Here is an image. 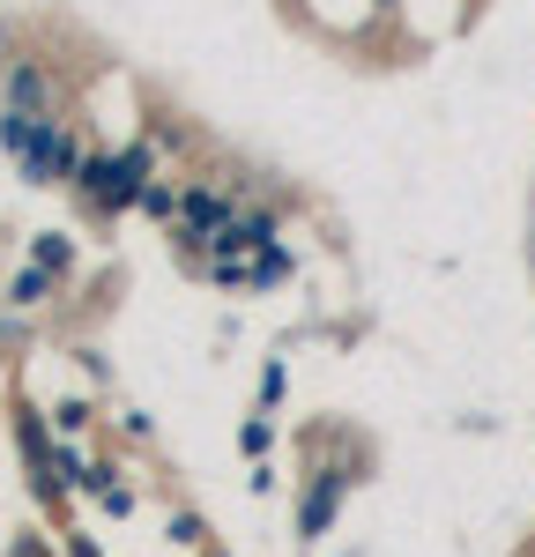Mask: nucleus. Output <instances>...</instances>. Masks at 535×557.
Returning a JSON list of instances; mask_svg holds the SVG:
<instances>
[{"label":"nucleus","instance_id":"f257e3e1","mask_svg":"<svg viewBox=\"0 0 535 557\" xmlns=\"http://www.w3.org/2000/svg\"><path fill=\"white\" fill-rule=\"evenodd\" d=\"M164 157H172V141L149 127L134 134V141H120V149H89L83 178L67 186L75 201H83V215H97V223H112V215L141 209V194H149V178H164Z\"/></svg>","mask_w":535,"mask_h":557},{"label":"nucleus","instance_id":"f03ea898","mask_svg":"<svg viewBox=\"0 0 535 557\" xmlns=\"http://www.w3.org/2000/svg\"><path fill=\"white\" fill-rule=\"evenodd\" d=\"M0 149L15 157V172H23V186H75L89 164V141L75 120H38V112H8L0 104Z\"/></svg>","mask_w":535,"mask_h":557},{"label":"nucleus","instance_id":"7ed1b4c3","mask_svg":"<svg viewBox=\"0 0 535 557\" xmlns=\"http://www.w3.org/2000/svg\"><path fill=\"white\" fill-rule=\"evenodd\" d=\"M343 506H350V469H335V461H320V469H306V483H298V543H320L335 520H343Z\"/></svg>","mask_w":535,"mask_h":557},{"label":"nucleus","instance_id":"20e7f679","mask_svg":"<svg viewBox=\"0 0 535 557\" xmlns=\"http://www.w3.org/2000/svg\"><path fill=\"white\" fill-rule=\"evenodd\" d=\"M0 104H8V112H38V120L60 112V83H52V67H45L38 52H15V60L0 67Z\"/></svg>","mask_w":535,"mask_h":557},{"label":"nucleus","instance_id":"39448f33","mask_svg":"<svg viewBox=\"0 0 535 557\" xmlns=\"http://www.w3.org/2000/svg\"><path fill=\"white\" fill-rule=\"evenodd\" d=\"M83 498H89V506H104L112 520H127V513H134V483L120 475V461H89V475H83Z\"/></svg>","mask_w":535,"mask_h":557},{"label":"nucleus","instance_id":"423d86ee","mask_svg":"<svg viewBox=\"0 0 535 557\" xmlns=\"http://www.w3.org/2000/svg\"><path fill=\"white\" fill-rule=\"evenodd\" d=\"M52 298H60V275L38 268V260H23V268L8 275V305H15V312H38V305H52Z\"/></svg>","mask_w":535,"mask_h":557},{"label":"nucleus","instance_id":"0eeeda50","mask_svg":"<svg viewBox=\"0 0 535 557\" xmlns=\"http://www.w3.org/2000/svg\"><path fill=\"white\" fill-rule=\"evenodd\" d=\"M30 260H38V268H52V275L67 283V275L83 268V246H75V231H38V238H30Z\"/></svg>","mask_w":535,"mask_h":557},{"label":"nucleus","instance_id":"6e6552de","mask_svg":"<svg viewBox=\"0 0 535 557\" xmlns=\"http://www.w3.org/2000/svg\"><path fill=\"white\" fill-rule=\"evenodd\" d=\"M246 268H253V283H246V290H275V283H290V275H298V253L275 238V246H261V253L246 260Z\"/></svg>","mask_w":535,"mask_h":557},{"label":"nucleus","instance_id":"1a4fd4ad","mask_svg":"<svg viewBox=\"0 0 535 557\" xmlns=\"http://www.w3.org/2000/svg\"><path fill=\"white\" fill-rule=\"evenodd\" d=\"M238 454H246V461H268V454H275V409H253V417L238 424Z\"/></svg>","mask_w":535,"mask_h":557},{"label":"nucleus","instance_id":"9d476101","mask_svg":"<svg viewBox=\"0 0 535 557\" xmlns=\"http://www.w3.org/2000/svg\"><path fill=\"white\" fill-rule=\"evenodd\" d=\"M45 417H52V431H60V438H75V431L97 417V401H89V394H67V401H52Z\"/></svg>","mask_w":535,"mask_h":557},{"label":"nucleus","instance_id":"9b49d317","mask_svg":"<svg viewBox=\"0 0 535 557\" xmlns=\"http://www.w3.org/2000/svg\"><path fill=\"white\" fill-rule=\"evenodd\" d=\"M164 535H172L178 550H201L209 543V520L194 513V506H178V513H164Z\"/></svg>","mask_w":535,"mask_h":557},{"label":"nucleus","instance_id":"f8f14e48","mask_svg":"<svg viewBox=\"0 0 535 557\" xmlns=\"http://www.w3.org/2000/svg\"><path fill=\"white\" fill-rule=\"evenodd\" d=\"M178 186H186V178H149V194H141V215H157V223H172L178 215Z\"/></svg>","mask_w":535,"mask_h":557},{"label":"nucleus","instance_id":"ddd939ff","mask_svg":"<svg viewBox=\"0 0 535 557\" xmlns=\"http://www.w3.org/2000/svg\"><path fill=\"white\" fill-rule=\"evenodd\" d=\"M283 394H290V364H283V357H268V364H261V409H275Z\"/></svg>","mask_w":535,"mask_h":557},{"label":"nucleus","instance_id":"4468645a","mask_svg":"<svg viewBox=\"0 0 535 557\" xmlns=\"http://www.w3.org/2000/svg\"><path fill=\"white\" fill-rule=\"evenodd\" d=\"M60 557H104V550H97L89 528H60Z\"/></svg>","mask_w":535,"mask_h":557},{"label":"nucleus","instance_id":"2eb2a0df","mask_svg":"<svg viewBox=\"0 0 535 557\" xmlns=\"http://www.w3.org/2000/svg\"><path fill=\"white\" fill-rule=\"evenodd\" d=\"M246 483H253V498H275V483H283V469H275V461H253V475H246Z\"/></svg>","mask_w":535,"mask_h":557},{"label":"nucleus","instance_id":"dca6fc26","mask_svg":"<svg viewBox=\"0 0 535 557\" xmlns=\"http://www.w3.org/2000/svg\"><path fill=\"white\" fill-rule=\"evenodd\" d=\"M120 431H127L134 446H149V417H141V409H120Z\"/></svg>","mask_w":535,"mask_h":557},{"label":"nucleus","instance_id":"f3484780","mask_svg":"<svg viewBox=\"0 0 535 557\" xmlns=\"http://www.w3.org/2000/svg\"><path fill=\"white\" fill-rule=\"evenodd\" d=\"M8 557H52V543H38V535H15V550Z\"/></svg>","mask_w":535,"mask_h":557},{"label":"nucleus","instance_id":"a211bd4d","mask_svg":"<svg viewBox=\"0 0 535 557\" xmlns=\"http://www.w3.org/2000/svg\"><path fill=\"white\" fill-rule=\"evenodd\" d=\"M380 8H395V0H380Z\"/></svg>","mask_w":535,"mask_h":557}]
</instances>
